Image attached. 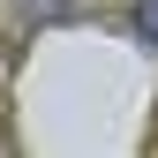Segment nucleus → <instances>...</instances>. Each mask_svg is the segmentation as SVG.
Instances as JSON below:
<instances>
[{
  "label": "nucleus",
  "instance_id": "nucleus-1",
  "mask_svg": "<svg viewBox=\"0 0 158 158\" xmlns=\"http://www.w3.org/2000/svg\"><path fill=\"white\" fill-rule=\"evenodd\" d=\"M128 23H135V38H143V45H158V0H135Z\"/></svg>",
  "mask_w": 158,
  "mask_h": 158
},
{
  "label": "nucleus",
  "instance_id": "nucleus-2",
  "mask_svg": "<svg viewBox=\"0 0 158 158\" xmlns=\"http://www.w3.org/2000/svg\"><path fill=\"white\" fill-rule=\"evenodd\" d=\"M23 15H38V23H60V15H68V0H23Z\"/></svg>",
  "mask_w": 158,
  "mask_h": 158
}]
</instances>
